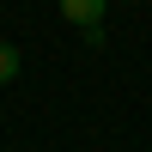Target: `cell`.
I'll return each instance as SVG.
<instances>
[{
	"mask_svg": "<svg viewBox=\"0 0 152 152\" xmlns=\"http://www.w3.org/2000/svg\"><path fill=\"white\" fill-rule=\"evenodd\" d=\"M116 6H134V0H116Z\"/></svg>",
	"mask_w": 152,
	"mask_h": 152,
	"instance_id": "cell-3",
	"label": "cell"
},
{
	"mask_svg": "<svg viewBox=\"0 0 152 152\" xmlns=\"http://www.w3.org/2000/svg\"><path fill=\"white\" fill-rule=\"evenodd\" d=\"M61 18L85 37V43H104V18H110V0H55Z\"/></svg>",
	"mask_w": 152,
	"mask_h": 152,
	"instance_id": "cell-1",
	"label": "cell"
},
{
	"mask_svg": "<svg viewBox=\"0 0 152 152\" xmlns=\"http://www.w3.org/2000/svg\"><path fill=\"white\" fill-rule=\"evenodd\" d=\"M18 79V43H0V85Z\"/></svg>",
	"mask_w": 152,
	"mask_h": 152,
	"instance_id": "cell-2",
	"label": "cell"
}]
</instances>
